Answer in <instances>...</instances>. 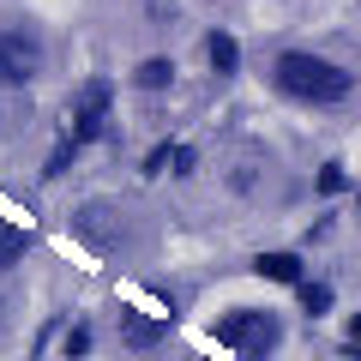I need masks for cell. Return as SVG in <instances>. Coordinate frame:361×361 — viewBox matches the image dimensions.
<instances>
[{
  "instance_id": "cell-1",
  "label": "cell",
  "mask_w": 361,
  "mask_h": 361,
  "mask_svg": "<svg viewBox=\"0 0 361 361\" xmlns=\"http://www.w3.org/2000/svg\"><path fill=\"white\" fill-rule=\"evenodd\" d=\"M271 90L289 97L301 109H337L355 97V73L343 61H325V54H307V49H283L271 61Z\"/></svg>"
},
{
  "instance_id": "cell-2",
  "label": "cell",
  "mask_w": 361,
  "mask_h": 361,
  "mask_svg": "<svg viewBox=\"0 0 361 361\" xmlns=\"http://www.w3.org/2000/svg\"><path fill=\"white\" fill-rule=\"evenodd\" d=\"M217 343L229 349L235 361H271L283 349V319L271 307H253V301H247V307H229L217 319Z\"/></svg>"
},
{
  "instance_id": "cell-3",
  "label": "cell",
  "mask_w": 361,
  "mask_h": 361,
  "mask_svg": "<svg viewBox=\"0 0 361 361\" xmlns=\"http://www.w3.org/2000/svg\"><path fill=\"white\" fill-rule=\"evenodd\" d=\"M157 307H139V301H127V307L115 313V331H121V343L133 349V355H163V343H169V325H175V301L157 289Z\"/></svg>"
},
{
  "instance_id": "cell-4",
  "label": "cell",
  "mask_w": 361,
  "mask_h": 361,
  "mask_svg": "<svg viewBox=\"0 0 361 361\" xmlns=\"http://www.w3.org/2000/svg\"><path fill=\"white\" fill-rule=\"evenodd\" d=\"M42 73V42L25 25H0V90H25Z\"/></svg>"
},
{
  "instance_id": "cell-5",
  "label": "cell",
  "mask_w": 361,
  "mask_h": 361,
  "mask_svg": "<svg viewBox=\"0 0 361 361\" xmlns=\"http://www.w3.org/2000/svg\"><path fill=\"white\" fill-rule=\"evenodd\" d=\"M109 109H115V85H109V78H85V85H78V97H73V139L78 145H97L109 133Z\"/></svg>"
},
{
  "instance_id": "cell-6",
  "label": "cell",
  "mask_w": 361,
  "mask_h": 361,
  "mask_svg": "<svg viewBox=\"0 0 361 361\" xmlns=\"http://www.w3.org/2000/svg\"><path fill=\"white\" fill-rule=\"evenodd\" d=\"M73 229L85 235V241H97L103 253H109V247H121V241H127V229H121V223L109 217V205H85V211H78V223H73Z\"/></svg>"
},
{
  "instance_id": "cell-7",
  "label": "cell",
  "mask_w": 361,
  "mask_h": 361,
  "mask_svg": "<svg viewBox=\"0 0 361 361\" xmlns=\"http://www.w3.org/2000/svg\"><path fill=\"white\" fill-rule=\"evenodd\" d=\"M253 271L265 277V283H289V289H295L301 277H307V259H301V253H259Z\"/></svg>"
},
{
  "instance_id": "cell-8",
  "label": "cell",
  "mask_w": 361,
  "mask_h": 361,
  "mask_svg": "<svg viewBox=\"0 0 361 361\" xmlns=\"http://www.w3.org/2000/svg\"><path fill=\"white\" fill-rule=\"evenodd\" d=\"M205 66H211L217 78L241 73V42H235L229 30H205Z\"/></svg>"
},
{
  "instance_id": "cell-9",
  "label": "cell",
  "mask_w": 361,
  "mask_h": 361,
  "mask_svg": "<svg viewBox=\"0 0 361 361\" xmlns=\"http://www.w3.org/2000/svg\"><path fill=\"white\" fill-rule=\"evenodd\" d=\"M295 295H301V313H307V319H325V313L337 307V289H331V283H319V277H301Z\"/></svg>"
},
{
  "instance_id": "cell-10",
  "label": "cell",
  "mask_w": 361,
  "mask_h": 361,
  "mask_svg": "<svg viewBox=\"0 0 361 361\" xmlns=\"http://www.w3.org/2000/svg\"><path fill=\"white\" fill-rule=\"evenodd\" d=\"M133 85H139V90H169V85H175V61H169V54H151V61H139Z\"/></svg>"
},
{
  "instance_id": "cell-11",
  "label": "cell",
  "mask_w": 361,
  "mask_h": 361,
  "mask_svg": "<svg viewBox=\"0 0 361 361\" xmlns=\"http://www.w3.org/2000/svg\"><path fill=\"white\" fill-rule=\"evenodd\" d=\"M30 253V229H13V223H0V271H18Z\"/></svg>"
},
{
  "instance_id": "cell-12",
  "label": "cell",
  "mask_w": 361,
  "mask_h": 361,
  "mask_svg": "<svg viewBox=\"0 0 361 361\" xmlns=\"http://www.w3.org/2000/svg\"><path fill=\"white\" fill-rule=\"evenodd\" d=\"M61 355H73V361L97 355V325H90V319H73V325H66V349H61Z\"/></svg>"
},
{
  "instance_id": "cell-13",
  "label": "cell",
  "mask_w": 361,
  "mask_h": 361,
  "mask_svg": "<svg viewBox=\"0 0 361 361\" xmlns=\"http://www.w3.org/2000/svg\"><path fill=\"white\" fill-rule=\"evenodd\" d=\"M73 157H78V139L66 133V139H54V151H49V163H42V180H54V175H66L73 169Z\"/></svg>"
},
{
  "instance_id": "cell-14",
  "label": "cell",
  "mask_w": 361,
  "mask_h": 361,
  "mask_svg": "<svg viewBox=\"0 0 361 361\" xmlns=\"http://www.w3.org/2000/svg\"><path fill=\"white\" fill-rule=\"evenodd\" d=\"M313 193H319V199H337V193H349V175H343V163H325L319 175H313Z\"/></svg>"
},
{
  "instance_id": "cell-15",
  "label": "cell",
  "mask_w": 361,
  "mask_h": 361,
  "mask_svg": "<svg viewBox=\"0 0 361 361\" xmlns=\"http://www.w3.org/2000/svg\"><path fill=\"white\" fill-rule=\"evenodd\" d=\"M169 169H175V175H193V169H199V151H193V145H175V151H169Z\"/></svg>"
},
{
  "instance_id": "cell-16",
  "label": "cell",
  "mask_w": 361,
  "mask_h": 361,
  "mask_svg": "<svg viewBox=\"0 0 361 361\" xmlns=\"http://www.w3.org/2000/svg\"><path fill=\"white\" fill-rule=\"evenodd\" d=\"M169 151H175V145H157V151H151V157H145V163H139V169H145V175H163V169H169Z\"/></svg>"
},
{
  "instance_id": "cell-17",
  "label": "cell",
  "mask_w": 361,
  "mask_h": 361,
  "mask_svg": "<svg viewBox=\"0 0 361 361\" xmlns=\"http://www.w3.org/2000/svg\"><path fill=\"white\" fill-rule=\"evenodd\" d=\"M343 343H361V313H349V325H343Z\"/></svg>"
},
{
  "instance_id": "cell-18",
  "label": "cell",
  "mask_w": 361,
  "mask_h": 361,
  "mask_svg": "<svg viewBox=\"0 0 361 361\" xmlns=\"http://www.w3.org/2000/svg\"><path fill=\"white\" fill-rule=\"evenodd\" d=\"M343 361H361V343H343Z\"/></svg>"
},
{
  "instance_id": "cell-19",
  "label": "cell",
  "mask_w": 361,
  "mask_h": 361,
  "mask_svg": "<svg viewBox=\"0 0 361 361\" xmlns=\"http://www.w3.org/2000/svg\"><path fill=\"white\" fill-rule=\"evenodd\" d=\"M0 325H6V301H0Z\"/></svg>"
},
{
  "instance_id": "cell-20",
  "label": "cell",
  "mask_w": 361,
  "mask_h": 361,
  "mask_svg": "<svg viewBox=\"0 0 361 361\" xmlns=\"http://www.w3.org/2000/svg\"><path fill=\"white\" fill-rule=\"evenodd\" d=\"M355 217H361V193H355Z\"/></svg>"
}]
</instances>
